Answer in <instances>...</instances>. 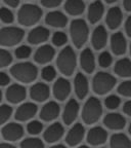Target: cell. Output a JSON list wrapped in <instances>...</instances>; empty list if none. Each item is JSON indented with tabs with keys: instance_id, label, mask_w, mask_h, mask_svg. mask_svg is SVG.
Wrapping results in <instances>:
<instances>
[{
	"instance_id": "obj_1",
	"label": "cell",
	"mask_w": 131,
	"mask_h": 148,
	"mask_svg": "<svg viewBox=\"0 0 131 148\" xmlns=\"http://www.w3.org/2000/svg\"><path fill=\"white\" fill-rule=\"evenodd\" d=\"M77 58L76 53L71 46H66L60 51L56 59V66L64 76H71L76 70Z\"/></svg>"
},
{
	"instance_id": "obj_2",
	"label": "cell",
	"mask_w": 131,
	"mask_h": 148,
	"mask_svg": "<svg viewBox=\"0 0 131 148\" xmlns=\"http://www.w3.org/2000/svg\"><path fill=\"white\" fill-rule=\"evenodd\" d=\"M10 74L14 78L23 83L33 82L37 78L38 69L34 64L29 62L16 63L10 68Z\"/></svg>"
},
{
	"instance_id": "obj_3",
	"label": "cell",
	"mask_w": 131,
	"mask_h": 148,
	"mask_svg": "<svg viewBox=\"0 0 131 148\" xmlns=\"http://www.w3.org/2000/svg\"><path fill=\"white\" fill-rule=\"evenodd\" d=\"M42 9L35 4H24L18 12V21L22 26L31 27L40 21Z\"/></svg>"
},
{
	"instance_id": "obj_4",
	"label": "cell",
	"mask_w": 131,
	"mask_h": 148,
	"mask_svg": "<svg viewBox=\"0 0 131 148\" xmlns=\"http://www.w3.org/2000/svg\"><path fill=\"white\" fill-rule=\"evenodd\" d=\"M101 114H102V107H101L100 101L95 97H90L83 107V121L86 125H93L100 119Z\"/></svg>"
},
{
	"instance_id": "obj_5",
	"label": "cell",
	"mask_w": 131,
	"mask_h": 148,
	"mask_svg": "<svg viewBox=\"0 0 131 148\" xmlns=\"http://www.w3.org/2000/svg\"><path fill=\"white\" fill-rule=\"evenodd\" d=\"M70 34L74 45L77 49L82 47L86 43L89 35V29L86 22L82 18L74 20L70 26Z\"/></svg>"
},
{
	"instance_id": "obj_6",
	"label": "cell",
	"mask_w": 131,
	"mask_h": 148,
	"mask_svg": "<svg viewBox=\"0 0 131 148\" xmlns=\"http://www.w3.org/2000/svg\"><path fill=\"white\" fill-rule=\"evenodd\" d=\"M116 78L108 72H98L92 79V88L97 95H106L116 86Z\"/></svg>"
},
{
	"instance_id": "obj_7",
	"label": "cell",
	"mask_w": 131,
	"mask_h": 148,
	"mask_svg": "<svg viewBox=\"0 0 131 148\" xmlns=\"http://www.w3.org/2000/svg\"><path fill=\"white\" fill-rule=\"evenodd\" d=\"M25 32L18 27H4L0 30V45L10 47L23 40Z\"/></svg>"
},
{
	"instance_id": "obj_8",
	"label": "cell",
	"mask_w": 131,
	"mask_h": 148,
	"mask_svg": "<svg viewBox=\"0 0 131 148\" xmlns=\"http://www.w3.org/2000/svg\"><path fill=\"white\" fill-rule=\"evenodd\" d=\"M26 96H27L26 88L18 83L9 86L6 90V92H5L6 100L12 104H18V103L23 102L26 99Z\"/></svg>"
},
{
	"instance_id": "obj_9",
	"label": "cell",
	"mask_w": 131,
	"mask_h": 148,
	"mask_svg": "<svg viewBox=\"0 0 131 148\" xmlns=\"http://www.w3.org/2000/svg\"><path fill=\"white\" fill-rule=\"evenodd\" d=\"M2 137L9 142L18 141L24 136V127L20 123H10L2 127Z\"/></svg>"
},
{
	"instance_id": "obj_10",
	"label": "cell",
	"mask_w": 131,
	"mask_h": 148,
	"mask_svg": "<svg viewBox=\"0 0 131 148\" xmlns=\"http://www.w3.org/2000/svg\"><path fill=\"white\" fill-rule=\"evenodd\" d=\"M70 92H71V84L69 80L66 78L56 79V81L53 84V96L58 101H64L69 97Z\"/></svg>"
},
{
	"instance_id": "obj_11",
	"label": "cell",
	"mask_w": 131,
	"mask_h": 148,
	"mask_svg": "<svg viewBox=\"0 0 131 148\" xmlns=\"http://www.w3.org/2000/svg\"><path fill=\"white\" fill-rule=\"evenodd\" d=\"M54 55L55 51L52 46L48 45V44H44V45H41L36 51V53L34 55V60L38 64L44 65L51 62L52 59L54 58Z\"/></svg>"
},
{
	"instance_id": "obj_12",
	"label": "cell",
	"mask_w": 131,
	"mask_h": 148,
	"mask_svg": "<svg viewBox=\"0 0 131 148\" xmlns=\"http://www.w3.org/2000/svg\"><path fill=\"white\" fill-rule=\"evenodd\" d=\"M37 113V106L34 103H24L16 111L14 117L18 121H27Z\"/></svg>"
},
{
	"instance_id": "obj_13",
	"label": "cell",
	"mask_w": 131,
	"mask_h": 148,
	"mask_svg": "<svg viewBox=\"0 0 131 148\" xmlns=\"http://www.w3.org/2000/svg\"><path fill=\"white\" fill-rule=\"evenodd\" d=\"M50 95V90L49 86L45 83L37 82L31 88L30 90V97L35 102H44L49 98Z\"/></svg>"
},
{
	"instance_id": "obj_14",
	"label": "cell",
	"mask_w": 131,
	"mask_h": 148,
	"mask_svg": "<svg viewBox=\"0 0 131 148\" xmlns=\"http://www.w3.org/2000/svg\"><path fill=\"white\" fill-rule=\"evenodd\" d=\"M79 112V104L75 99H71L64 109L62 112V120L67 125H70L76 120Z\"/></svg>"
},
{
	"instance_id": "obj_15",
	"label": "cell",
	"mask_w": 131,
	"mask_h": 148,
	"mask_svg": "<svg viewBox=\"0 0 131 148\" xmlns=\"http://www.w3.org/2000/svg\"><path fill=\"white\" fill-rule=\"evenodd\" d=\"M107 139H108V133L101 127H92L87 134V142L93 146H98L106 143Z\"/></svg>"
},
{
	"instance_id": "obj_16",
	"label": "cell",
	"mask_w": 131,
	"mask_h": 148,
	"mask_svg": "<svg viewBox=\"0 0 131 148\" xmlns=\"http://www.w3.org/2000/svg\"><path fill=\"white\" fill-rule=\"evenodd\" d=\"M108 42V32L104 26H98L94 29L91 36V44L93 49L99 51L106 46Z\"/></svg>"
},
{
	"instance_id": "obj_17",
	"label": "cell",
	"mask_w": 131,
	"mask_h": 148,
	"mask_svg": "<svg viewBox=\"0 0 131 148\" xmlns=\"http://www.w3.org/2000/svg\"><path fill=\"white\" fill-rule=\"evenodd\" d=\"M64 130L62 123H54L45 130V132L43 134V138L47 143H54V142H58L64 136Z\"/></svg>"
},
{
	"instance_id": "obj_18",
	"label": "cell",
	"mask_w": 131,
	"mask_h": 148,
	"mask_svg": "<svg viewBox=\"0 0 131 148\" xmlns=\"http://www.w3.org/2000/svg\"><path fill=\"white\" fill-rule=\"evenodd\" d=\"M85 136V130L81 123H76L72 127L66 136V142L70 146H76L80 143Z\"/></svg>"
},
{
	"instance_id": "obj_19",
	"label": "cell",
	"mask_w": 131,
	"mask_h": 148,
	"mask_svg": "<svg viewBox=\"0 0 131 148\" xmlns=\"http://www.w3.org/2000/svg\"><path fill=\"white\" fill-rule=\"evenodd\" d=\"M123 21V14L121 8L118 6L111 7L107 12L106 23L111 30H116Z\"/></svg>"
},
{
	"instance_id": "obj_20",
	"label": "cell",
	"mask_w": 131,
	"mask_h": 148,
	"mask_svg": "<svg viewBox=\"0 0 131 148\" xmlns=\"http://www.w3.org/2000/svg\"><path fill=\"white\" fill-rule=\"evenodd\" d=\"M104 123L108 129L113 131H120L123 130L126 125V119L123 115L119 113H109L104 119Z\"/></svg>"
},
{
	"instance_id": "obj_21",
	"label": "cell",
	"mask_w": 131,
	"mask_h": 148,
	"mask_svg": "<svg viewBox=\"0 0 131 148\" xmlns=\"http://www.w3.org/2000/svg\"><path fill=\"white\" fill-rule=\"evenodd\" d=\"M60 108L56 102H48L42 107L40 111V118L44 121H51L60 115Z\"/></svg>"
},
{
	"instance_id": "obj_22",
	"label": "cell",
	"mask_w": 131,
	"mask_h": 148,
	"mask_svg": "<svg viewBox=\"0 0 131 148\" xmlns=\"http://www.w3.org/2000/svg\"><path fill=\"white\" fill-rule=\"evenodd\" d=\"M74 88H75V94L78 97V99L83 100L87 96L89 86H88V80L86 76L82 73H77L74 79Z\"/></svg>"
},
{
	"instance_id": "obj_23",
	"label": "cell",
	"mask_w": 131,
	"mask_h": 148,
	"mask_svg": "<svg viewBox=\"0 0 131 148\" xmlns=\"http://www.w3.org/2000/svg\"><path fill=\"white\" fill-rule=\"evenodd\" d=\"M49 30L47 28L42 27V26H39V27L34 28L29 35H28V41L31 44H40L45 42L46 40L49 38Z\"/></svg>"
},
{
	"instance_id": "obj_24",
	"label": "cell",
	"mask_w": 131,
	"mask_h": 148,
	"mask_svg": "<svg viewBox=\"0 0 131 148\" xmlns=\"http://www.w3.org/2000/svg\"><path fill=\"white\" fill-rule=\"evenodd\" d=\"M45 23L53 28H64L68 24V18L62 12L55 10L46 14Z\"/></svg>"
},
{
	"instance_id": "obj_25",
	"label": "cell",
	"mask_w": 131,
	"mask_h": 148,
	"mask_svg": "<svg viewBox=\"0 0 131 148\" xmlns=\"http://www.w3.org/2000/svg\"><path fill=\"white\" fill-rule=\"evenodd\" d=\"M126 39L121 32L115 33L111 38V49L116 56H122L126 53Z\"/></svg>"
},
{
	"instance_id": "obj_26",
	"label": "cell",
	"mask_w": 131,
	"mask_h": 148,
	"mask_svg": "<svg viewBox=\"0 0 131 148\" xmlns=\"http://www.w3.org/2000/svg\"><path fill=\"white\" fill-rule=\"evenodd\" d=\"M80 65L86 73H92L95 68L94 55L90 49H85L80 55Z\"/></svg>"
},
{
	"instance_id": "obj_27",
	"label": "cell",
	"mask_w": 131,
	"mask_h": 148,
	"mask_svg": "<svg viewBox=\"0 0 131 148\" xmlns=\"http://www.w3.org/2000/svg\"><path fill=\"white\" fill-rule=\"evenodd\" d=\"M105 12V6L101 1L96 0L92 2L88 7L87 18L91 24H96L97 22L100 21L101 16Z\"/></svg>"
},
{
	"instance_id": "obj_28",
	"label": "cell",
	"mask_w": 131,
	"mask_h": 148,
	"mask_svg": "<svg viewBox=\"0 0 131 148\" xmlns=\"http://www.w3.org/2000/svg\"><path fill=\"white\" fill-rule=\"evenodd\" d=\"M114 71L118 76L126 78L131 76V61L127 58L120 59L117 61L114 67Z\"/></svg>"
},
{
	"instance_id": "obj_29",
	"label": "cell",
	"mask_w": 131,
	"mask_h": 148,
	"mask_svg": "<svg viewBox=\"0 0 131 148\" xmlns=\"http://www.w3.org/2000/svg\"><path fill=\"white\" fill-rule=\"evenodd\" d=\"M64 9L71 16H80L84 12L85 4L83 0H68L64 4Z\"/></svg>"
},
{
	"instance_id": "obj_30",
	"label": "cell",
	"mask_w": 131,
	"mask_h": 148,
	"mask_svg": "<svg viewBox=\"0 0 131 148\" xmlns=\"http://www.w3.org/2000/svg\"><path fill=\"white\" fill-rule=\"evenodd\" d=\"M111 148H131L130 139L122 133L114 134L111 137Z\"/></svg>"
},
{
	"instance_id": "obj_31",
	"label": "cell",
	"mask_w": 131,
	"mask_h": 148,
	"mask_svg": "<svg viewBox=\"0 0 131 148\" xmlns=\"http://www.w3.org/2000/svg\"><path fill=\"white\" fill-rule=\"evenodd\" d=\"M21 148H44V143L41 139L31 137L22 141Z\"/></svg>"
},
{
	"instance_id": "obj_32",
	"label": "cell",
	"mask_w": 131,
	"mask_h": 148,
	"mask_svg": "<svg viewBox=\"0 0 131 148\" xmlns=\"http://www.w3.org/2000/svg\"><path fill=\"white\" fill-rule=\"evenodd\" d=\"M12 114V108L9 105H1L0 106V125H4L10 118Z\"/></svg>"
},
{
	"instance_id": "obj_33",
	"label": "cell",
	"mask_w": 131,
	"mask_h": 148,
	"mask_svg": "<svg viewBox=\"0 0 131 148\" xmlns=\"http://www.w3.org/2000/svg\"><path fill=\"white\" fill-rule=\"evenodd\" d=\"M12 61V53H9L8 51H6V49H0V69L9 66Z\"/></svg>"
},
{
	"instance_id": "obj_34",
	"label": "cell",
	"mask_w": 131,
	"mask_h": 148,
	"mask_svg": "<svg viewBox=\"0 0 131 148\" xmlns=\"http://www.w3.org/2000/svg\"><path fill=\"white\" fill-rule=\"evenodd\" d=\"M31 53H32V49H31L30 46L28 45H21L18 46V49L14 51V55L18 59L20 60H26L30 57Z\"/></svg>"
},
{
	"instance_id": "obj_35",
	"label": "cell",
	"mask_w": 131,
	"mask_h": 148,
	"mask_svg": "<svg viewBox=\"0 0 131 148\" xmlns=\"http://www.w3.org/2000/svg\"><path fill=\"white\" fill-rule=\"evenodd\" d=\"M42 130H43V125L40 121H38V120H32L27 125L28 133L33 135V136L40 134L42 132Z\"/></svg>"
},
{
	"instance_id": "obj_36",
	"label": "cell",
	"mask_w": 131,
	"mask_h": 148,
	"mask_svg": "<svg viewBox=\"0 0 131 148\" xmlns=\"http://www.w3.org/2000/svg\"><path fill=\"white\" fill-rule=\"evenodd\" d=\"M120 103H121V100L118 96L116 95H111L108 96L105 100V105L108 109L110 110H115L119 107Z\"/></svg>"
},
{
	"instance_id": "obj_37",
	"label": "cell",
	"mask_w": 131,
	"mask_h": 148,
	"mask_svg": "<svg viewBox=\"0 0 131 148\" xmlns=\"http://www.w3.org/2000/svg\"><path fill=\"white\" fill-rule=\"evenodd\" d=\"M113 62V58L109 51H102L98 57V64L100 67L102 68H108L111 66Z\"/></svg>"
},
{
	"instance_id": "obj_38",
	"label": "cell",
	"mask_w": 131,
	"mask_h": 148,
	"mask_svg": "<svg viewBox=\"0 0 131 148\" xmlns=\"http://www.w3.org/2000/svg\"><path fill=\"white\" fill-rule=\"evenodd\" d=\"M68 41V36L66 33L60 32V31H58L55 32L52 36V43L54 44L55 46H62L67 43Z\"/></svg>"
},
{
	"instance_id": "obj_39",
	"label": "cell",
	"mask_w": 131,
	"mask_h": 148,
	"mask_svg": "<svg viewBox=\"0 0 131 148\" xmlns=\"http://www.w3.org/2000/svg\"><path fill=\"white\" fill-rule=\"evenodd\" d=\"M55 75H56V72L52 66H46L41 71V77L45 81H52L55 78Z\"/></svg>"
},
{
	"instance_id": "obj_40",
	"label": "cell",
	"mask_w": 131,
	"mask_h": 148,
	"mask_svg": "<svg viewBox=\"0 0 131 148\" xmlns=\"http://www.w3.org/2000/svg\"><path fill=\"white\" fill-rule=\"evenodd\" d=\"M14 14L9 8L6 7H2L0 8V20L5 24H10L14 22Z\"/></svg>"
},
{
	"instance_id": "obj_41",
	"label": "cell",
	"mask_w": 131,
	"mask_h": 148,
	"mask_svg": "<svg viewBox=\"0 0 131 148\" xmlns=\"http://www.w3.org/2000/svg\"><path fill=\"white\" fill-rule=\"evenodd\" d=\"M118 92L121 96L131 98V80L123 81L119 86H118Z\"/></svg>"
},
{
	"instance_id": "obj_42",
	"label": "cell",
	"mask_w": 131,
	"mask_h": 148,
	"mask_svg": "<svg viewBox=\"0 0 131 148\" xmlns=\"http://www.w3.org/2000/svg\"><path fill=\"white\" fill-rule=\"evenodd\" d=\"M62 0H41V4L47 8H53L58 7L62 3Z\"/></svg>"
},
{
	"instance_id": "obj_43",
	"label": "cell",
	"mask_w": 131,
	"mask_h": 148,
	"mask_svg": "<svg viewBox=\"0 0 131 148\" xmlns=\"http://www.w3.org/2000/svg\"><path fill=\"white\" fill-rule=\"evenodd\" d=\"M10 82V78L4 72L0 71V86H5Z\"/></svg>"
},
{
	"instance_id": "obj_44",
	"label": "cell",
	"mask_w": 131,
	"mask_h": 148,
	"mask_svg": "<svg viewBox=\"0 0 131 148\" xmlns=\"http://www.w3.org/2000/svg\"><path fill=\"white\" fill-rule=\"evenodd\" d=\"M123 112L126 115L131 116V100L124 103V105H123Z\"/></svg>"
},
{
	"instance_id": "obj_45",
	"label": "cell",
	"mask_w": 131,
	"mask_h": 148,
	"mask_svg": "<svg viewBox=\"0 0 131 148\" xmlns=\"http://www.w3.org/2000/svg\"><path fill=\"white\" fill-rule=\"evenodd\" d=\"M125 31H126L127 36H129L131 38V16L125 22Z\"/></svg>"
},
{
	"instance_id": "obj_46",
	"label": "cell",
	"mask_w": 131,
	"mask_h": 148,
	"mask_svg": "<svg viewBox=\"0 0 131 148\" xmlns=\"http://www.w3.org/2000/svg\"><path fill=\"white\" fill-rule=\"evenodd\" d=\"M5 4H7L9 7H16L20 4V0H3Z\"/></svg>"
},
{
	"instance_id": "obj_47",
	"label": "cell",
	"mask_w": 131,
	"mask_h": 148,
	"mask_svg": "<svg viewBox=\"0 0 131 148\" xmlns=\"http://www.w3.org/2000/svg\"><path fill=\"white\" fill-rule=\"evenodd\" d=\"M123 6L126 12H131V0H123Z\"/></svg>"
},
{
	"instance_id": "obj_48",
	"label": "cell",
	"mask_w": 131,
	"mask_h": 148,
	"mask_svg": "<svg viewBox=\"0 0 131 148\" xmlns=\"http://www.w3.org/2000/svg\"><path fill=\"white\" fill-rule=\"evenodd\" d=\"M0 148H16V147L8 143H1L0 144Z\"/></svg>"
},
{
	"instance_id": "obj_49",
	"label": "cell",
	"mask_w": 131,
	"mask_h": 148,
	"mask_svg": "<svg viewBox=\"0 0 131 148\" xmlns=\"http://www.w3.org/2000/svg\"><path fill=\"white\" fill-rule=\"evenodd\" d=\"M49 148H67L64 145H62V144H58V145H53Z\"/></svg>"
},
{
	"instance_id": "obj_50",
	"label": "cell",
	"mask_w": 131,
	"mask_h": 148,
	"mask_svg": "<svg viewBox=\"0 0 131 148\" xmlns=\"http://www.w3.org/2000/svg\"><path fill=\"white\" fill-rule=\"evenodd\" d=\"M107 3H109V4H112V3H115L117 0H105Z\"/></svg>"
},
{
	"instance_id": "obj_51",
	"label": "cell",
	"mask_w": 131,
	"mask_h": 148,
	"mask_svg": "<svg viewBox=\"0 0 131 148\" xmlns=\"http://www.w3.org/2000/svg\"><path fill=\"white\" fill-rule=\"evenodd\" d=\"M78 148H89L88 146H86V145H81V146H79Z\"/></svg>"
},
{
	"instance_id": "obj_52",
	"label": "cell",
	"mask_w": 131,
	"mask_h": 148,
	"mask_svg": "<svg viewBox=\"0 0 131 148\" xmlns=\"http://www.w3.org/2000/svg\"><path fill=\"white\" fill-rule=\"evenodd\" d=\"M128 132H129V134L131 135V123L129 125V127H128Z\"/></svg>"
},
{
	"instance_id": "obj_53",
	"label": "cell",
	"mask_w": 131,
	"mask_h": 148,
	"mask_svg": "<svg viewBox=\"0 0 131 148\" xmlns=\"http://www.w3.org/2000/svg\"><path fill=\"white\" fill-rule=\"evenodd\" d=\"M1 100H2V92L0 90V102H1Z\"/></svg>"
},
{
	"instance_id": "obj_54",
	"label": "cell",
	"mask_w": 131,
	"mask_h": 148,
	"mask_svg": "<svg viewBox=\"0 0 131 148\" xmlns=\"http://www.w3.org/2000/svg\"><path fill=\"white\" fill-rule=\"evenodd\" d=\"M130 55H131V44H130Z\"/></svg>"
}]
</instances>
